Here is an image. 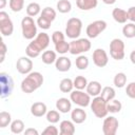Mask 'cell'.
I'll return each instance as SVG.
<instances>
[{
    "mask_svg": "<svg viewBox=\"0 0 135 135\" xmlns=\"http://www.w3.org/2000/svg\"><path fill=\"white\" fill-rule=\"evenodd\" d=\"M76 1H77V0H76Z\"/></svg>",
    "mask_w": 135,
    "mask_h": 135,
    "instance_id": "obj_50",
    "label": "cell"
},
{
    "mask_svg": "<svg viewBox=\"0 0 135 135\" xmlns=\"http://www.w3.org/2000/svg\"><path fill=\"white\" fill-rule=\"evenodd\" d=\"M45 116H46V120L50 123H57L60 119V112L58 110H51L46 112Z\"/></svg>",
    "mask_w": 135,
    "mask_h": 135,
    "instance_id": "obj_35",
    "label": "cell"
},
{
    "mask_svg": "<svg viewBox=\"0 0 135 135\" xmlns=\"http://www.w3.org/2000/svg\"><path fill=\"white\" fill-rule=\"evenodd\" d=\"M40 16H42L43 18L47 19L49 21L53 22V21L55 20V18H56V11H55L54 8L50 7V6H46V7H44V8L41 11Z\"/></svg>",
    "mask_w": 135,
    "mask_h": 135,
    "instance_id": "obj_32",
    "label": "cell"
},
{
    "mask_svg": "<svg viewBox=\"0 0 135 135\" xmlns=\"http://www.w3.org/2000/svg\"><path fill=\"white\" fill-rule=\"evenodd\" d=\"M75 64L78 70H85L89 66V58L84 55H79L75 60Z\"/></svg>",
    "mask_w": 135,
    "mask_h": 135,
    "instance_id": "obj_33",
    "label": "cell"
},
{
    "mask_svg": "<svg viewBox=\"0 0 135 135\" xmlns=\"http://www.w3.org/2000/svg\"><path fill=\"white\" fill-rule=\"evenodd\" d=\"M56 59H57V55L54 51H44L42 53L41 60L45 64H52L56 61Z\"/></svg>",
    "mask_w": 135,
    "mask_h": 135,
    "instance_id": "obj_25",
    "label": "cell"
},
{
    "mask_svg": "<svg viewBox=\"0 0 135 135\" xmlns=\"http://www.w3.org/2000/svg\"><path fill=\"white\" fill-rule=\"evenodd\" d=\"M16 69L17 71L20 73V74H23V75H27L32 72V69H33V61L30 57H20L17 62H16Z\"/></svg>",
    "mask_w": 135,
    "mask_h": 135,
    "instance_id": "obj_12",
    "label": "cell"
},
{
    "mask_svg": "<svg viewBox=\"0 0 135 135\" xmlns=\"http://www.w3.org/2000/svg\"><path fill=\"white\" fill-rule=\"evenodd\" d=\"M24 122L21 119H16L11 122V132L13 134H21L24 132Z\"/></svg>",
    "mask_w": 135,
    "mask_h": 135,
    "instance_id": "obj_26",
    "label": "cell"
},
{
    "mask_svg": "<svg viewBox=\"0 0 135 135\" xmlns=\"http://www.w3.org/2000/svg\"><path fill=\"white\" fill-rule=\"evenodd\" d=\"M43 83V76L39 72H31L21 82V90L23 93L30 94L39 89Z\"/></svg>",
    "mask_w": 135,
    "mask_h": 135,
    "instance_id": "obj_1",
    "label": "cell"
},
{
    "mask_svg": "<svg viewBox=\"0 0 135 135\" xmlns=\"http://www.w3.org/2000/svg\"><path fill=\"white\" fill-rule=\"evenodd\" d=\"M103 1V3H105V4H109V5H111V4H114L115 2H116V0H102Z\"/></svg>",
    "mask_w": 135,
    "mask_h": 135,
    "instance_id": "obj_48",
    "label": "cell"
},
{
    "mask_svg": "<svg viewBox=\"0 0 135 135\" xmlns=\"http://www.w3.org/2000/svg\"><path fill=\"white\" fill-rule=\"evenodd\" d=\"M57 11L61 14H66L69 12H71L72 9V4L69 0H59L56 4Z\"/></svg>",
    "mask_w": 135,
    "mask_h": 135,
    "instance_id": "obj_27",
    "label": "cell"
},
{
    "mask_svg": "<svg viewBox=\"0 0 135 135\" xmlns=\"http://www.w3.org/2000/svg\"><path fill=\"white\" fill-rule=\"evenodd\" d=\"M98 0H77L76 5L81 11H90L97 6Z\"/></svg>",
    "mask_w": 135,
    "mask_h": 135,
    "instance_id": "obj_22",
    "label": "cell"
},
{
    "mask_svg": "<svg viewBox=\"0 0 135 135\" xmlns=\"http://www.w3.org/2000/svg\"><path fill=\"white\" fill-rule=\"evenodd\" d=\"M128 18L131 22L135 23V6H131L128 8Z\"/></svg>",
    "mask_w": 135,
    "mask_h": 135,
    "instance_id": "obj_44",
    "label": "cell"
},
{
    "mask_svg": "<svg viewBox=\"0 0 135 135\" xmlns=\"http://www.w3.org/2000/svg\"><path fill=\"white\" fill-rule=\"evenodd\" d=\"M70 99L72 102H74L75 104L81 107V108H85L88 105H90L91 103V96L85 92H83L82 90H75L71 92L70 95Z\"/></svg>",
    "mask_w": 135,
    "mask_h": 135,
    "instance_id": "obj_8",
    "label": "cell"
},
{
    "mask_svg": "<svg viewBox=\"0 0 135 135\" xmlns=\"http://www.w3.org/2000/svg\"><path fill=\"white\" fill-rule=\"evenodd\" d=\"M71 118L74 121V123L80 124V123L85 121V119H86V112L82 108H76V109L72 110Z\"/></svg>",
    "mask_w": 135,
    "mask_h": 135,
    "instance_id": "obj_16",
    "label": "cell"
},
{
    "mask_svg": "<svg viewBox=\"0 0 135 135\" xmlns=\"http://www.w3.org/2000/svg\"><path fill=\"white\" fill-rule=\"evenodd\" d=\"M92 44L86 38H79L70 42V53L72 55H80L82 53L89 52Z\"/></svg>",
    "mask_w": 135,
    "mask_h": 135,
    "instance_id": "obj_6",
    "label": "cell"
},
{
    "mask_svg": "<svg viewBox=\"0 0 135 135\" xmlns=\"http://www.w3.org/2000/svg\"><path fill=\"white\" fill-rule=\"evenodd\" d=\"M56 109L60 113H69L72 110V102L65 97H61L56 101Z\"/></svg>",
    "mask_w": 135,
    "mask_h": 135,
    "instance_id": "obj_19",
    "label": "cell"
},
{
    "mask_svg": "<svg viewBox=\"0 0 135 135\" xmlns=\"http://www.w3.org/2000/svg\"><path fill=\"white\" fill-rule=\"evenodd\" d=\"M93 62L98 68H103L109 62V57L103 49H96L93 52Z\"/></svg>",
    "mask_w": 135,
    "mask_h": 135,
    "instance_id": "obj_14",
    "label": "cell"
},
{
    "mask_svg": "<svg viewBox=\"0 0 135 135\" xmlns=\"http://www.w3.org/2000/svg\"><path fill=\"white\" fill-rule=\"evenodd\" d=\"M113 82H114V85L116 88H123L127 83V76L124 73L120 72V73H117L115 76H114V79H113Z\"/></svg>",
    "mask_w": 135,
    "mask_h": 135,
    "instance_id": "obj_29",
    "label": "cell"
},
{
    "mask_svg": "<svg viewBox=\"0 0 135 135\" xmlns=\"http://www.w3.org/2000/svg\"><path fill=\"white\" fill-rule=\"evenodd\" d=\"M12 122V116L8 112L6 111H2L0 113V128L4 129L5 127H7L8 124H11Z\"/></svg>",
    "mask_w": 135,
    "mask_h": 135,
    "instance_id": "obj_36",
    "label": "cell"
},
{
    "mask_svg": "<svg viewBox=\"0 0 135 135\" xmlns=\"http://www.w3.org/2000/svg\"><path fill=\"white\" fill-rule=\"evenodd\" d=\"M73 83L76 90H84L86 89V85L89 82L84 76H76V78L73 80Z\"/></svg>",
    "mask_w": 135,
    "mask_h": 135,
    "instance_id": "obj_34",
    "label": "cell"
},
{
    "mask_svg": "<svg viewBox=\"0 0 135 135\" xmlns=\"http://www.w3.org/2000/svg\"><path fill=\"white\" fill-rule=\"evenodd\" d=\"M108 102L99 95L94 97V99L91 101L90 107H91V111L94 113V115L98 118H103L108 115L109 111H108V107H107Z\"/></svg>",
    "mask_w": 135,
    "mask_h": 135,
    "instance_id": "obj_3",
    "label": "cell"
},
{
    "mask_svg": "<svg viewBox=\"0 0 135 135\" xmlns=\"http://www.w3.org/2000/svg\"><path fill=\"white\" fill-rule=\"evenodd\" d=\"M73 88H74V83L71 78H63L59 83V90L62 93H71Z\"/></svg>",
    "mask_w": 135,
    "mask_h": 135,
    "instance_id": "obj_23",
    "label": "cell"
},
{
    "mask_svg": "<svg viewBox=\"0 0 135 135\" xmlns=\"http://www.w3.org/2000/svg\"><path fill=\"white\" fill-rule=\"evenodd\" d=\"M21 30H22V36L27 40H32L38 35L36 22L31 16H26L21 20Z\"/></svg>",
    "mask_w": 135,
    "mask_h": 135,
    "instance_id": "obj_2",
    "label": "cell"
},
{
    "mask_svg": "<svg viewBox=\"0 0 135 135\" xmlns=\"http://www.w3.org/2000/svg\"><path fill=\"white\" fill-rule=\"evenodd\" d=\"M50 36L46 34V33H40V34H38L35 38H34V40L31 42L40 53L42 52V51H44L47 46H49V44H50Z\"/></svg>",
    "mask_w": 135,
    "mask_h": 135,
    "instance_id": "obj_13",
    "label": "cell"
},
{
    "mask_svg": "<svg viewBox=\"0 0 135 135\" xmlns=\"http://www.w3.org/2000/svg\"><path fill=\"white\" fill-rule=\"evenodd\" d=\"M72 66L71 59L65 56H60L55 61V68L59 72H68Z\"/></svg>",
    "mask_w": 135,
    "mask_h": 135,
    "instance_id": "obj_15",
    "label": "cell"
},
{
    "mask_svg": "<svg viewBox=\"0 0 135 135\" xmlns=\"http://www.w3.org/2000/svg\"><path fill=\"white\" fill-rule=\"evenodd\" d=\"M6 5V0H0V8H4Z\"/></svg>",
    "mask_w": 135,
    "mask_h": 135,
    "instance_id": "obj_49",
    "label": "cell"
},
{
    "mask_svg": "<svg viewBox=\"0 0 135 135\" xmlns=\"http://www.w3.org/2000/svg\"><path fill=\"white\" fill-rule=\"evenodd\" d=\"M101 90H102L101 84L98 81H90L86 85V93L90 96H93V97L99 96L100 93H101Z\"/></svg>",
    "mask_w": 135,
    "mask_h": 135,
    "instance_id": "obj_21",
    "label": "cell"
},
{
    "mask_svg": "<svg viewBox=\"0 0 135 135\" xmlns=\"http://www.w3.org/2000/svg\"><path fill=\"white\" fill-rule=\"evenodd\" d=\"M39 13H41V7H40V4L39 3H37V2H31L26 6V14H27V16L35 17Z\"/></svg>",
    "mask_w": 135,
    "mask_h": 135,
    "instance_id": "obj_28",
    "label": "cell"
},
{
    "mask_svg": "<svg viewBox=\"0 0 135 135\" xmlns=\"http://www.w3.org/2000/svg\"><path fill=\"white\" fill-rule=\"evenodd\" d=\"M55 51L61 55H64L66 54L68 52H70V43L66 42L65 40L63 41H60L58 43L55 44Z\"/></svg>",
    "mask_w": 135,
    "mask_h": 135,
    "instance_id": "obj_37",
    "label": "cell"
},
{
    "mask_svg": "<svg viewBox=\"0 0 135 135\" xmlns=\"http://www.w3.org/2000/svg\"><path fill=\"white\" fill-rule=\"evenodd\" d=\"M112 17H113V19L116 22L121 23V24L126 23L127 20H129V18H128V12L124 11V9H122V8H119V7H116V8L113 9Z\"/></svg>",
    "mask_w": 135,
    "mask_h": 135,
    "instance_id": "obj_20",
    "label": "cell"
},
{
    "mask_svg": "<svg viewBox=\"0 0 135 135\" xmlns=\"http://www.w3.org/2000/svg\"><path fill=\"white\" fill-rule=\"evenodd\" d=\"M122 35L126 38H134L135 37V23H127L122 27Z\"/></svg>",
    "mask_w": 135,
    "mask_h": 135,
    "instance_id": "obj_31",
    "label": "cell"
},
{
    "mask_svg": "<svg viewBox=\"0 0 135 135\" xmlns=\"http://www.w3.org/2000/svg\"><path fill=\"white\" fill-rule=\"evenodd\" d=\"M82 21L79 18H70L65 26V35L71 39H77L81 34Z\"/></svg>",
    "mask_w": 135,
    "mask_h": 135,
    "instance_id": "obj_4",
    "label": "cell"
},
{
    "mask_svg": "<svg viewBox=\"0 0 135 135\" xmlns=\"http://www.w3.org/2000/svg\"><path fill=\"white\" fill-rule=\"evenodd\" d=\"M58 133H59V131H58V129L54 126V123H52L51 126L46 127V128L43 130V132H42V134H44V135H57Z\"/></svg>",
    "mask_w": 135,
    "mask_h": 135,
    "instance_id": "obj_43",
    "label": "cell"
},
{
    "mask_svg": "<svg viewBox=\"0 0 135 135\" xmlns=\"http://www.w3.org/2000/svg\"><path fill=\"white\" fill-rule=\"evenodd\" d=\"M110 55L115 60H122L124 58V42L115 38L110 42Z\"/></svg>",
    "mask_w": 135,
    "mask_h": 135,
    "instance_id": "obj_7",
    "label": "cell"
},
{
    "mask_svg": "<svg viewBox=\"0 0 135 135\" xmlns=\"http://www.w3.org/2000/svg\"><path fill=\"white\" fill-rule=\"evenodd\" d=\"M105 28H107V22L104 20H95L86 26L85 32H86L88 37L93 39V38L98 37Z\"/></svg>",
    "mask_w": 135,
    "mask_h": 135,
    "instance_id": "obj_9",
    "label": "cell"
},
{
    "mask_svg": "<svg viewBox=\"0 0 135 135\" xmlns=\"http://www.w3.org/2000/svg\"><path fill=\"white\" fill-rule=\"evenodd\" d=\"M14 89V80L12 76L5 72L0 73V96L1 98H6L12 95Z\"/></svg>",
    "mask_w": 135,
    "mask_h": 135,
    "instance_id": "obj_5",
    "label": "cell"
},
{
    "mask_svg": "<svg viewBox=\"0 0 135 135\" xmlns=\"http://www.w3.org/2000/svg\"><path fill=\"white\" fill-rule=\"evenodd\" d=\"M107 107H108L109 113H113V114L119 113V112L121 111V109H122L121 102H120L119 100H116V99H113V100L109 101L108 104H107Z\"/></svg>",
    "mask_w": 135,
    "mask_h": 135,
    "instance_id": "obj_30",
    "label": "cell"
},
{
    "mask_svg": "<svg viewBox=\"0 0 135 135\" xmlns=\"http://www.w3.org/2000/svg\"><path fill=\"white\" fill-rule=\"evenodd\" d=\"M46 112H47L46 104L43 102L38 101V102H34L31 105V113L35 117H42L43 115L46 114Z\"/></svg>",
    "mask_w": 135,
    "mask_h": 135,
    "instance_id": "obj_17",
    "label": "cell"
},
{
    "mask_svg": "<svg viewBox=\"0 0 135 135\" xmlns=\"http://www.w3.org/2000/svg\"><path fill=\"white\" fill-rule=\"evenodd\" d=\"M6 51H7V47H6L5 42H4V41H1V59H0V63H2V62L4 61Z\"/></svg>",
    "mask_w": 135,
    "mask_h": 135,
    "instance_id": "obj_45",
    "label": "cell"
},
{
    "mask_svg": "<svg viewBox=\"0 0 135 135\" xmlns=\"http://www.w3.org/2000/svg\"><path fill=\"white\" fill-rule=\"evenodd\" d=\"M126 93H127V95H128L130 98L135 99V81L130 82V83L127 85V88H126Z\"/></svg>",
    "mask_w": 135,
    "mask_h": 135,
    "instance_id": "obj_42",
    "label": "cell"
},
{
    "mask_svg": "<svg viewBox=\"0 0 135 135\" xmlns=\"http://www.w3.org/2000/svg\"><path fill=\"white\" fill-rule=\"evenodd\" d=\"M119 127L118 119L115 116H105L102 123V132L104 135H115Z\"/></svg>",
    "mask_w": 135,
    "mask_h": 135,
    "instance_id": "obj_11",
    "label": "cell"
},
{
    "mask_svg": "<svg viewBox=\"0 0 135 135\" xmlns=\"http://www.w3.org/2000/svg\"><path fill=\"white\" fill-rule=\"evenodd\" d=\"M100 96H101L107 102H109V101H111V100H113V99L115 98L116 92H115V90H114L112 86H104V88L101 90Z\"/></svg>",
    "mask_w": 135,
    "mask_h": 135,
    "instance_id": "obj_24",
    "label": "cell"
},
{
    "mask_svg": "<svg viewBox=\"0 0 135 135\" xmlns=\"http://www.w3.org/2000/svg\"><path fill=\"white\" fill-rule=\"evenodd\" d=\"M130 60H131V62L133 64H135V50L131 52V54H130Z\"/></svg>",
    "mask_w": 135,
    "mask_h": 135,
    "instance_id": "obj_47",
    "label": "cell"
},
{
    "mask_svg": "<svg viewBox=\"0 0 135 135\" xmlns=\"http://www.w3.org/2000/svg\"><path fill=\"white\" fill-rule=\"evenodd\" d=\"M8 3L9 8L15 13L20 12L24 6V0H8Z\"/></svg>",
    "mask_w": 135,
    "mask_h": 135,
    "instance_id": "obj_38",
    "label": "cell"
},
{
    "mask_svg": "<svg viewBox=\"0 0 135 135\" xmlns=\"http://www.w3.org/2000/svg\"><path fill=\"white\" fill-rule=\"evenodd\" d=\"M0 32L2 36H11L14 32V24L8 14L5 12H0Z\"/></svg>",
    "mask_w": 135,
    "mask_h": 135,
    "instance_id": "obj_10",
    "label": "cell"
},
{
    "mask_svg": "<svg viewBox=\"0 0 135 135\" xmlns=\"http://www.w3.org/2000/svg\"><path fill=\"white\" fill-rule=\"evenodd\" d=\"M60 131L59 133L61 135H73L75 134V124L74 121L72 120H62L60 122Z\"/></svg>",
    "mask_w": 135,
    "mask_h": 135,
    "instance_id": "obj_18",
    "label": "cell"
},
{
    "mask_svg": "<svg viewBox=\"0 0 135 135\" xmlns=\"http://www.w3.org/2000/svg\"><path fill=\"white\" fill-rule=\"evenodd\" d=\"M23 133H24L25 135H38V134H39L38 131H37L36 129H34V128H28V129L24 130Z\"/></svg>",
    "mask_w": 135,
    "mask_h": 135,
    "instance_id": "obj_46",
    "label": "cell"
},
{
    "mask_svg": "<svg viewBox=\"0 0 135 135\" xmlns=\"http://www.w3.org/2000/svg\"><path fill=\"white\" fill-rule=\"evenodd\" d=\"M25 54H26V56L30 57V58H36V57H38V56L40 55V52L30 42V43L27 44L26 49H25Z\"/></svg>",
    "mask_w": 135,
    "mask_h": 135,
    "instance_id": "obj_39",
    "label": "cell"
},
{
    "mask_svg": "<svg viewBox=\"0 0 135 135\" xmlns=\"http://www.w3.org/2000/svg\"><path fill=\"white\" fill-rule=\"evenodd\" d=\"M64 40V34L60 31H55L53 34H52V41L54 42V44L60 42V41H63Z\"/></svg>",
    "mask_w": 135,
    "mask_h": 135,
    "instance_id": "obj_41",
    "label": "cell"
},
{
    "mask_svg": "<svg viewBox=\"0 0 135 135\" xmlns=\"http://www.w3.org/2000/svg\"><path fill=\"white\" fill-rule=\"evenodd\" d=\"M51 21H49L47 19H45V18H43L42 16H40L38 19H37V25L40 27V28H42V30H49L50 27H51Z\"/></svg>",
    "mask_w": 135,
    "mask_h": 135,
    "instance_id": "obj_40",
    "label": "cell"
}]
</instances>
